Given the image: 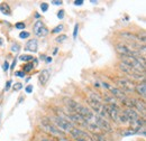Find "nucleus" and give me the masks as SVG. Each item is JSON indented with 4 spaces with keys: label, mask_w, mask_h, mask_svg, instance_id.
<instances>
[{
    "label": "nucleus",
    "mask_w": 146,
    "mask_h": 141,
    "mask_svg": "<svg viewBox=\"0 0 146 141\" xmlns=\"http://www.w3.org/2000/svg\"><path fill=\"white\" fill-rule=\"evenodd\" d=\"M70 136L76 141H93L91 137L86 131L78 129V128H73L72 131L70 132Z\"/></svg>",
    "instance_id": "nucleus-7"
},
{
    "label": "nucleus",
    "mask_w": 146,
    "mask_h": 141,
    "mask_svg": "<svg viewBox=\"0 0 146 141\" xmlns=\"http://www.w3.org/2000/svg\"><path fill=\"white\" fill-rule=\"evenodd\" d=\"M83 2H84L83 0H79V1L76 0V1H74V3H75L76 6H81V5H83Z\"/></svg>",
    "instance_id": "nucleus-34"
},
{
    "label": "nucleus",
    "mask_w": 146,
    "mask_h": 141,
    "mask_svg": "<svg viewBox=\"0 0 146 141\" xmlns=\"http://www.w3.org/2000/svg\"><path fill=\"white\" fill-rule=\"evenodd\" d=\"M15 27H16L17 29H23V30H24L25 27H26V25H25L24 22H17V24L15 25Z\"/></svg>",
    "instance_id": "nucleus-25"
},
{
    "label": "nucleus",
    "mask_w": 146,
    "mask_h": 141,
    "mask_svg": "<svg viewBox=\"0 0 146 141\" xmlns=\"http://www.w3.org/2000/svg\"><path fill=\"white\" fill-rule=\"evenodd\" d=\"M15 65H16V59H15V61L13 62V65H11V69H14V67H15Z\"/></svg>",
    "instance_id": "nucleus-38"
},
{
    "label": "nucleus",
    "mask_w": 146,
    "mask_h": 141,
    "mask_svg": "<svg viewBox=\"0 0 146 141\" xmlns=\"http://www.w3.org/2000/svg\"><path fill=\"white\" fill-rule=\"evenodd\" d=\"M66 38H68V37H66L65 35H61V36H58V37L56 38V42H57V43H63V42H64Z\"/></svg>",
    "instance_id": "nucleus-26"
},
{
    "label": "nucleus",
    "mask_w": 146,
    "mask_h": 141,
    "mask_svg": "<svg viewBox=\"0 0 146 141\" xmlns=\"http://www.w3.org/2000/svg\"><path fill=\"white\" fill-rule=\"evenodd\" d=\"M33 56L32 55H21L20 57H19V59L20 61H24V62H31V61H33Z\"/></svg>",
    "instance_id": "nucleus-20"
},
{
    "label": "nucleus",
    "mask_w": 146,
    "mask_h": 141,
    "mask_svg": "<svg viewBox=\"0 0 146 141\" xmlns=\"http://www.w3.org/2000/svg\"><path fill=\"white\" fill-rule=\"evenodd\" d=\"M118 122H120V123H123V124L128 123L127 117H126V114H125L124 111H120V112H119V115H118Z\"/></svg>",
    "instance_id": "nucleus-17"
},
{
    "label": "nucleus",
    "mask_w": 146,
    "mask_h": 141,
    "mask_svg": "<svg viewBox=\"0 0 146 141\" xmlns=\"http://www.w3.org/2000/svg\"><path fill=\"white\" fill-rule=\"evenodd\" d=\"M92 140L93 141H107V139H106L102 134H100V133H93Z\"/></svg>",
    "instance_id": "nucleus-19"
},
{
    "label": "nucleus",
    "mask_w": 146,
    "mask_h": 141,
    "mask_svg": "<svg viewBox=\"0 0 146 141\" xmlns=\"http://www.w3.org/2000/svg\"><path fill=\"white\" fill-rule=\"evenodd\" d=\"M88 104L91 106L92 112L96 115H98V117H100V118H102L105 120H109V117H108L107 111H106V106H105V104L102 102L94 101V100L88 98Z\"/></svg>",
    "instance_id": "nucleus-2"
},
{
    "label": "nucleus",
    "mask_w": 146,
    "mask_h": 141,
    "mask_svg": "<svg viewBox=\"0 0 146 141\" xmlns=\"http://www.w3.org/2000/svg\"><path fill=\"white\" fill-rule=\"evenodd\" d=\"M16 74H17V76H19V77H24L25 76V73L24 72H17Z\"/></svg>",
    "instance_id": "nucleus-35"
},
{
    "label": "nucleus",
    "mask_w": 146,
    "mask_h": 141,
    "mask_svg": "<svg viewBox=\"0 0 146 141\" xmlns=\"http://www.w3.org/2000/svg\"><path fill=\"white\" fill-rule=\"evenodd\" d=\"M21 88H23V84H21V83H16V84L14 85V90H15V91H19Z\"/></svg>",
    "instance_id": "nucleus-29"
},
{
    "label": "nucleus",
    "mask_w": 146,
    "mask_h": 141,
    "mask_svg": "<svg viewBox=\"0 0 146 141\" xmlns=\"http://www.w3.org/2000/svg\"><path fill=\"white\" fill-rule=\"evenodd\" d=\"M40 9H42V11H43V13H46V11H47V9H48V5H47L46 2H43V3L40 5Z\"/></svg>",
    "instance_id": "nucleus-24"
},
{
    "label": "nucleus",
    "mask_w": 146,
    "mask_h": 141,
    "mask_svg": "<svg viewBox=\"0 0 146 141\" xmlns=\"http://www.w3.org/2000/svg\"><path fill=\"white\" fill-rule=\"evenodd\" d=\"M131 104L139 112V113H142L143 115H145V102L144 101H142V100H139V99H135V100H133V102H131Z\"/></svg>",
    "instance_id": "nucleus-12"
},
{
    "label": "nucleus",
    "mask_w": 146,
    "mask_h": 141,
    "mask_svg": "<svg viewBox=\"0 0 146 141\" xmlns=\"http://www.w3.org/2000/svg\"><path fill=\"white\" fill-rule=\"evenodd\" d=\"M11 51L13 52H15V53H17L19 51V45L18 44H14L13 46H11Z\"/></svg>",
    "instance_id": "nucleus-27"
},
{
    "label": "nucleus",
    "mask_w": 146,
    "mask_h": 141,
    "mask_svg": "<svg viewBox=\"0 0 146 141\" xmlns=\"http://www.w3.org/2000/svg\"><path fill=\"white\" fill-rule=\"evenodd\" d=\"M40 128L45 132H47L48 134H51L52 137H57V138H63L64 137V132L60 131L54 124L52 123L50 120H47V119H42V121H40Z\"/></svg>",
    "instance_id": "nucleus-4"
},
{
    "label": "nucleus",
    "mask_w": 146,
    "mask_h": 141,
    "mask_svg": "<svg viewBox=\"0 0 146 141\" xmlns=\"http://www.w3.org/2000/svg\"><path fill=\"white\" fill-rule=\"evenodd\" d=\"M115 48H116V52L120 56H133V57H137V58H139V57L145 58V56H142L138 52L134 51L133 48H130L129 46L123 44V43H117L115 45Z\"/></svg>",
    "instance_id": "nucleus-6"
},
{
    "label": "nucleus",
    "mask_w": 146,
    "mask_h": 141,
    "mask_svg": "<svg viewBox=\"0 0 146 141\" xmlns=\"http://www.w3.org/2000/svg\"><path fill=\"white\" fill-rule=\"evenodd\" d=\"M40 141H54V140H52L51 138H42Z\"/></svg>",
    "instance_id": "nucleus-37"
},
{
    "label": "nucleus",
    "mask_w": 146,
    "mask_h": 141,
    "mask_svg": "<svg viewBox=\"0 0 146 141\" xmlns=\"http://www.w3.org/2000/svg\"><path fill=\"white\" fill-rule=\"evenodd\" d=\"M8 69H9V64H8V62L6 61V62L3 63V70H5V72H7Z\"/></svg>",
    "instance_id": "nucleus-31"
},
{
    "label": "nucleus",
    "mask_w": 146,
    "mask_h": 141,
    "mask_svg": "<svg viewBox=\"0 0 146 141\" xmlns=\"http://www.w3.org/2000/svg\"><path fill=\"white\" fill-rule=\"evenodd\" d=\"M52 3H54V5H56V6H58V5H62V1H52Z\"/></svg>",
    "instance_id": "nucleus-36"
},
{
    "label": "nucleus",
    "mask_w": 146,
    "mask_h": 141,
    "mask_svg": "<svg viewBox=\"0 0 146 141\" xmlns=\"http://www.w3.org/2000/svg\"><path fill=\"white\" fill-rule=\"evenodd\" d=\"M32 91H33V86L32 85H28L26 88V93H32Z\"/></svg>",
    "instance_id": "nucleus-33"
},
{
    "label": "nucleus",
    "mask_w": 146,
    "mask_h": 141,
    "mask_svg": "<svg viewBox=\"0 0 146 141\" xmlns=\"http://www.w3.org/2000/svg\"><path fill=\"white\" fill-rule=\"evenodd\" d=\"M57 17L60 18V19H63L64 18V10H60L58 14H57Z\"/></svg>",
    "instance_id": "nucleus-30"
},
{
    "label": "nucleus",
    "mask_w": 146,
    "mask_h": 141,
    "mask_svg": "<svg viewBox=\"0 0 146 141\" xmlns=\"http://www.w3.org/2000/svg\"><path fill=\"white\" fill-rule=\"evenodd\" d=\"M51 120H52V123L54 124L60 131H62V132H64V133H65V132H66V133H70V132L72 131V129L74 128L73 124L71 123V122H69L68 119H65V118H63V117H60V115L52 117Z\"/></svg>",
    "instance_id": "nucleus-1"
},
{
    "label": "nucleus",
    "mask_w": 146,
    "mask_h": 141,
    "mask_svg": "<svg viewBox=\"0 0 146 141\" xmlns=\"http://www.w3.org/2000/svg\"><path fill=\"white\" fill-rule=\"evenodd\" d=\"M38 49V43L36 39H29L27 44L25 45V51L31 52V53H36Z\"/></svg>",
    "instance_id": "nucleus-13"
},
{
    "label": "nucleus",
    "mask_w": 146,
    "mask_h": 141,
    "mask_svg": "<svg viewBox=\"0 0 146 141\" xmlns=\"http://www.w3.org/2000/svg\"><path fill=\"white\" fill-rule=\"evenodd\" d=\"M120 36L124 38V39H127L128 42H139L138 39V36L135 35V34H131V33H120Z\"/></svg>",
    "instance_id": "nucleus-16"
},
{
    "label": "nucleus",
    "mask_w": 146,
    "mask_h": 141,
    "mask_svg": "<svg viewBox=\"0 0 146 141\" xmlns=\"http://www.w3.org/2000/svg\"><path fill=\"white\" fill-rule=\"evenodd\" d=\"M33 32L38 37H44V36H46L48 34V29L46 28V26L44 25V22L42 20H37L36 22L34 24Z\"/></svg>",
    "instance_id": "nucleus-9"
},
{
    "label": "nucleus",
    "mask_w": 146,
    "mask_h": 141,
    "mask_svg": "<svg viewBox=\"0 0 146 141\" xmlns=\"http://www.w3.org/2000/svg\"><path fill=\"white\" fill-rule=\"evenodd\" d=\"M135 91L137 92V94H138L139 96H142L143 99H145V96H146V84H145V82H142V83L137 84V85L135 86Z\"/></svg>",
    "instance_id": "nucleus-15"
},
{
    "label": "nucleus",
    "mask_w": 146,
    "mask_h": 141,
    "mask_svg": "<svg viewBox=\"0 0 146 141\" xmlns=\"http://www.w3.org/2000/svg\"><path fill=\"white\" fill-rule=\"evenodd\" d=\"M11 83H13V82H11L10 80H9V81H8L7 83H6V88H5V90H6V91H8V90H9V88H10V85H11Z\"/></svg>",
    "instance_id": "nucleus-32"
},
{
    "label": "nucleus",
    "mask_w": 146,
    "mask_h": 141,
    "mask_svg": "<svg viewBox=\"0 0 146 141\" xmlns=\"http://www.w3.org/2000/svg\"><path fill=\"white\" fill-rule=\"evenodd\" d=\"M63 29H64V26H63V25H58L57 27H55L54 29L52 30V33H53V34H57V33H61Z\"/></svg>",
    "instance_id": "nucleus-21"
},
{
    "label": "nucleus",
    "mask_w": 146,
    "mask_h": 141,
    "mask_svg": "<svg viewBox=\"0 0 146 141\" xmlns=\"http://www.w3.org/2000/svg\"><path fill=\"white\" fill-rule=\"evenodd\" d=\"M0 10H1L5 15H10V13H11L10 7H9L7 3H1V5H0Z\"/></svg>",
    "instance_id": "nucleus-18"
},
{
    "label": "nucleus",
    "mask_w": 146,
    "mask_h": 141,
    "mask_svg": "<svg viewBox=\"0 0 146 141\" xmlns=\"http://www.w3.org/2000/svg\"><path fill=\"white\" fill-rule=\"evenodd\" d=\"M31 36L29 33H27V32H21L20 34H19V37L21 38V39H26V38H28Z\"/></svg>",
    "instance_id": "nucleus-23"
},
{
    "label": "nucleus",
    "mask_w": 146,
    "mask_h": 141,
    "mask_svg": "<svg viewBox=\"0 0 146 141\" xmlns=\"http://www.w3.org/2000/svg\"><path fill=\"white\" fill-rule=\"evenodd\" d=\"M33 69H34V65L29 63V64H26V65L24 66V69H23L24 70H23V72H24V73H25V72H31Z\"/></svg>",
    "instance_id": "nucleus-22"
},
{
    "label": "nucleus",
    "mask_w": 146,
    "mask_h": 141,
    "mask_svg": "<svg viewBox=\"0 0 146 141\" xmlns=\"http://www.w3.org/2000/svg\"><path fill=\"white\" fill-rule=\"evenodd\" d=\"M115 82L117 84V88H119L120 91H123L125 94L126 93H133V92H135V86L136 85L129 78H126V77H117V78H115Z\"/></svg>",
    "instance_id": "nucleus-5"
},
{
    "label": "nucleus",
    "mask_w": 146,
    "mask_h": 141,
    "mask_svg": "<svg viewBox=\"0 0 146 141\" xmlns=\"http://www.w3.org/2000/svg\"><path fill=\"white\" fill-rule=\"evenodd\" d=\"M106 111H107V114L109 117L110 120L115 121V122H118V115H119V107L117 105H112V104H106Z\"/></svg>",
    "instance_id": "nucleus-10"
},
{
    "label": "nucleus",
    "mask_w": 146,
    "mask_h": 141,
    "mask_svg": "<svg viewBox=\"0 0 146 141\" xmlns=\"http://www.w3.org/2000/svg\"><path fill=\"white\" fill-rule=\"evenodd\" d=\"M78 30H79V25L76 24L75 27H74V32H73V38L75 39L76 38V35H78Z\"/></svg>",
    "instance_id": "nucleus-28"
},
{
    "label": "nucleus",
    "mask_w": 146,
    "mask_h": 141,
    "mask_svg": "<svg viewBox=\"0 0 146 141\" xmlns=\"http://www.w3.org/2000/svg\"><path fill=\"white\" fill-rule=\"evenodd\" d=\"M50 77H51V72H50L48 70H43L40 73H39V75H38L39 83H40L42 85H45V84L48 82Z\"/></svg>",
    "instance_id": "nucleus-14"
},
{
    "label": "nucleus",
    "mask_w": 146,
    "mask_h": 141,
    "mask_svg": "<svg viewBox=\"0 0 146 141\" xmlns=\"http://www.w3.org/2000/svg\"><path fill=\"white\" fill-rule=\"evenodd\" d=\"M118 66H119V69L123 70L126 75H128L130 78L136 80V81H142V82H144V80H145V73L135 70V69L128 66V65L124 64V63H121V62L118 64Z\"/></svg>",
    "instance_id": "nucleus-3"
},
{
    "label": "nucleus",
    "mask_w": 146,
    "mask_h": 141,
    "mask_svg": "<svg viewBox=\"0 0 146 141\" xmlns=\"http://www.w3.org/2000/svg\"><path fill=\"white\" fill-rule=\"evenodd\" d=\"M94 123L97 124L98 129H100V130H104V131H106V132H110V131H111V125H110V123L108 122V120H105V119H102V118L96 115V118H94Z\"/></svg>",
    "instance_id": "nucleus-11"
},
{
    "label": "nucleus",
    "mask_w": 146,
    "mask_h": 141,
    "mask_svg": "<svg viewBox=\"0 0 146 141\" xmlns=\"http://www.w3.org/2000/svg\"><path fill=\"white\" fill-rule=\"evenodd\" d=\"M102 86L108 88L110 91V93H111V95H112L115 99H118V100H120V101H123V102H126V101H127V98H126L125 93H124L123 91H120L118 88L112 86V85H110L108 83H102Z\"/></svg>",
    "instance_id": "nucleus-8"
}]
</instances>
